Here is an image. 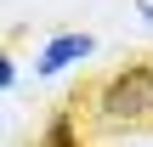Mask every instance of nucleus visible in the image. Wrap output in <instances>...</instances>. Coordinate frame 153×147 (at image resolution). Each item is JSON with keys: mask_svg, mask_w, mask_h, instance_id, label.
<instances>
[{"mask_svg": "<svg viewBox=\"0 0 153 147\" xmlns=\"http://www.w3.org/2000/svg\"><path fill=\"white\" fill-rule=\"evenodd\" d=\"M97 119L114 125V130H131V125H148L153 119V62H125L119 74H108L97 85Z\"/></svg>", "mask_w": 153, "mask_h": 147, "instance_id": "1", "label": "nucleus"}, {"mask_svg": "<svg viewBox=\"0 0 153 147\" xmlns=\"http://www.w3.org/2000/svg\"><path fill=\"white\" fill-rule=\"evenodd\" d=\"M91 51H97V40H91V34H74V28H68V34H51V40L40 45V57H34V74H40V79H57L62 68L85 62Z\"/></svg>", "mask_w": 153, "mask_h": 147, "instance_id": "2", "label": "nucleus"}, {"mask_svg": "<svg viewBox=\"0 0 153 147\" xmlns=\"http://www.w3.org/2000/svg\"><path fill=\"white\" fill-rule=\"evenodd\" d=\"M45 147H74V125H68V113H57V119L45 125Z\"/></svg>", "mask_w": 153, "mask_h": 147, "instance_id": "3", "label": "nucleus"}, {"mask_svg": "<svg viewBox=\"0 0 153 147\" xmlns=\"http://www.w3.org/2000/svg\"><path fill=\"white\" fill-rule=\"evenodd\" d=\"M142 17H148V23H153V6H148V0H142Z\"/></svg>", "mask_w": 153, "mask_h": 147, "instance_id": "4", "label": "nucleus"}]
</instances>
